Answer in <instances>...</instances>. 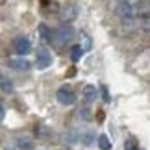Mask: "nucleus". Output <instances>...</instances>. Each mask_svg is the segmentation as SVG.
<instances>
[{
  "mask_svg": "<svg viewBox=\"0 0 150 150\" xmlns=\"http://www.w3.org/2000/svg\"><path fill=\"white\" fill-rule=\"evenodd\" d=\"M4 115H6V109L2 106V102H0V120H4Z\"/></svg>",
  "mask_w": 150,
  "mask_h": 150,
  "instance_id": "obj_18",
  "label": "nucleus"
},
{
  "mask_svg": "<svg viewBox=\"0 0 150 150\" xmlns=\"http://www.w3.org/2000/svg\"><path fill=\"white\" fill-rule=\"evenodd\" d=\"M17 146H19V150H33V141L30 137H19Z\"/></svg>",
  "mask_w": 150,
  "mask_h": 150,
  "instance_id": "obj_11",
  "label": "nucleus"
},
{
  "mask_svg": "<svg viewBox=\"0 0 150 150\" xmlns=\"http://www.w3.org/2000/svg\"><path fill=\"white\" fill-rule=\"evenodd\" d=\"M39 32H41V35H43V41L45 43H50V30L45 24H41L39 26Z\"/></svg>",
  "mask_w": 150,
  "mask_h": 150,
  "instance_id": "obj_15",
  "label": "nucleus"
},
{
  "mask_svg": "<svg viewBox=\"0 0 150 150\" xmlns=\"http://www.w3.org/2000/svg\"><path fill=\"white\" fill-rule=\"evenodd\" d=\"M82 141H83V145H91V143H93V135L91 134H82Z\"/></svg>",
  "mask_w": 150,
  "mask_h": 150,
  "instance_id": "obj_17",
  "label": "nucleus"
},
{
  "mask_svg": "<svg viewBox=\"0 0 150 150\" xmlns=\"http://www.w3.org/2000/svg\"><path fill=\"white\" fill-rule=\"evenodd\" d=\"M102 96H104V102H111V96H109V91L106 85H102Z\"/></svg>",
  "mask_w": 150,
  "mask_h": 150,
  "instance_id": "obj_16",
  "label": "nucleus"
},
{
  "mask_svg": "<svg viewBox=\"0 0 150 150\" xmlns=\"http://www.w3.org/2000/svg\"><path fill=\"white\" fill-rule=\"evenodd\" d=\"M13 48H15L17 54L22 57V56H26L28 52L32 50V43H30V39H28V37L19 35V37H15V41H13Z\"/></svg>",
  "mask_w": 150,
  "mask_h": 150,
  "instance_id": "obj_6",
  "label": "nucleus"
},
{
  "mask_svg": "<svg viewBox=\"0 0 150 150\" xmlns=\"http://www.w3.org/2000/svg\"><path fill=\"white\" fill-rule=\"evenodd\" d=\"M82 56H83L82 48H80L78 45H74V47L71 48V59H72V61H78V59H80V57H82Z\"/></svg>",
  "mask_w": 150,
  "mask_h": 150,
  "instance_id": "obj_14",
  "label": "nucleus"
},
{
  "mask_svg": "<svg viewBox=\"0 0 150 150\" xmlns=\"http://www.w3.org/2000/svg\"><path fill=\"white\" fill-rule=\"evenodd\" d=\"M56 98L59 104H63V106H72V104H76V95H74V91L69 87V85H63V87L57 89Z\"/></svg>",
  "mask_w": 150,
  "mask_h": 150,
  "instance_id": "obj_2",
  "label": "nucleus"
},
{
  "mask_svg": "<svg viewBox=\"0 0 150 150\" xmlns=\"http://www.w3.org/2000/svg\"><path fill=\"white\" fill-rule=\"evenodd\" d=\"M8 63H9V67L11 69H15V71H28L30 69V61L26 59V57H9L8 59Z\"/></svg>",
  "mask_w": 150,
  "mask_h": 150,
  "instance_id": "obj_7",
  "label": "nucleus"
},
{
  "mask_svg": "<svg viewBox=\"0 0 150 150\" xmlns=\"http://www.w3.org/2000/svg\"><path fill=\"white\" fill-rule=\"evenodd\" d=\"M74 74H76V69H69V72H67V76H69V78H72V76H74Z\"/></svg>",
  "mask_w": 150,
  "mask_h": 150,
  "instance_id": "obj_19",
  "label": "nucleus"
},
{
  "mask_svg": "<svg viewBox=\"0 0 150 150\" xmlns=\"http://www.w3.org/2000/svg\"><path fill=\"white\" fill-rule=\"evenodd\" d=\"M78 47L82 48V52H89L91 50V37L85 32L80 33V45H78Z\"/></svg>",
  "mask_w": 150,
  "mask_h": 150,
  "instance_id": "obj_10",
  "label": "nucleus"
},
{
  "mask_svg": "<svg viewBox=\"0 0 150 150\" xmlns=\"http://www.w3.org/2000/svg\"><path fill=\"white\" fill-rule=\"evenodd\" d=\"M52 2H54V0H41L43 6H52Z\"/></svg>",
  "mask_w": 150,
  "mask_h": 150,
  "instance_id": "obj_20",
  "label": "nucleus"
},
{
  "mask_svg": "<svg viewBox=\"0 0 150 150\" xmlns=\"http://www.w3.org/2000/svg\"><path fill=\"white\" fill-rule=\"evenodd\" d=\"M76 17H78V8H76V4H72V2L65 4V6L61 8V11H59V21L63 22V24H67V22L74 21Z\"/></svg>",
  "mask_w": 150,
  "mask_h": 150,
  "instance_id": "obj_4",
  "label": "nucleus"
},
{
  "mask_svg": "<svg viewBox=\"0 0 150 150\" xmlns=\"http://www.w3.org/2000/svg\"><path fill=\"white\" fill-rule=\"evenodd\" d=\"M96 96H98V91H96V87L95 85H91V83H87L83 87V100L85 102H93Z\"/></svg>",
  "mask_w": 150,
  "mask_h": 150,
  "instance_id": "obj_9",
  "label": "nucleus"
},
{
  "mask_svg": "<svg viewBox=\"0 0 150 150\" xmlns=\"http://www.w3.org/2000/svg\"><path fill=\"white\" fill-rule=\"evenodd\" d=\"M35 65H37V69H41V71H45V69H48L52 65V54L47 48H37Z\"/></svg>",
  "mask_w": 150,
  "mask_h": 150,
  "instance_id": "obj_5",
  "label": "nucleus"
},
{
  "mask_svg": "<svg viewBox=\"0 0 150 150\" xmlns=\"http://www.w3.org/2000/svg\"><path fill=\"white\" fill-rule=\"evenodd\" d=\"M124 150H141L139 143H137L135 137H128V139L124 141Z\"/></svg>",
  "mask_w": 150,
  "mask_h": 150,
  "instance_id": "obj_12",
  "label": "nucleus"
},
{
  "mask_svg": "<svg viewBox=\"0 0 150 150\" xmlns=\"http://www.w3.org/2000/svg\"><path fill=\"white\" fill-rule=\"evenodd\" d=\"M98 146H100V150H111V141L108 139V135H98Z\"/></svg>",
  "mask_w": 150,
  "mask_h": 150,
  "instance_id": "obj_13",
  "label": "nucleus"
},
{
  "mask_svg": "<svg viewBox=\"0 0 150 150\" xmlns=\"http://www.w3.org/2000/svg\"><path fill=\"white\" fill-rule=\"evenodd\" d=\"M115 13H117L124 22H126V21H130V17L134 15V8H132V2H130V0H119V2L115 4Z\"/></svg>",
  "mask_w": 150,
  "mask_h": 150,
  "instance_id": "obj_3",
  "label": "nucleus"
},
{
  "mask_svg": "<svg viewBox=\"0 0 150 150\" xmlns=\"http://www.w3.org/2000/svg\"><path fill=\"white\" fill-rule=\"evenodd\" d=\"M74 35H76L74 28L69 26V24H63V26H59V28H56V30L50 32V43H54V45H67V43H71L74 39Z\"/></svg>",
  "mask_w": 150,
  "mask_h": 150,
  "instance_id": "obj_1",
  "label": "nucleus"
},
{
  "mask_svg": "<svg viewBox=\"0 0 150 150\" xmlns=\"http://www.w3.org/2000/svg\"><path fill=\"white\" fill-rule=\"evenodd\" d=\"M0 91L2 93H6V95H11L15 91V87H13V82L6 76L4 72H0Z\"/></svg>",
  "mask_w": 150,
  "mask_h": 150,
  "instance_id": "obj_8",
  "label": "nucleus"
}]
</instances>
